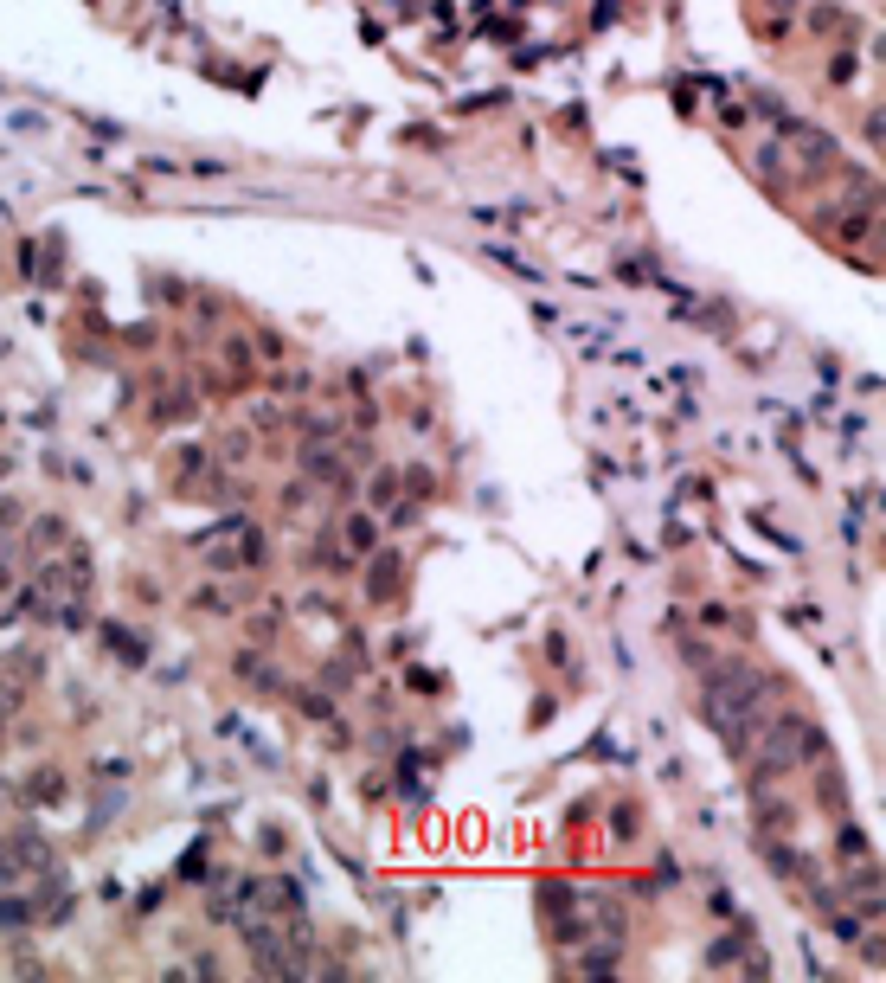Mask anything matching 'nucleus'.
<instances>
[{
	"label": "nucleus",
	"instance_id": "f257e3e1",
	"mask_svg": "<svg viewBox=\"0 0 886 983\" xmlns=\"http://www.w3.org/2000/svg\"><path fill=\"white\" fill-rule=\"evenodd\" d=\"M366 585H373V598H392V592H399V559H392V553L373 559V579H366Z\"/></svg>",
	"mask_w": 886,
	"mask_h": 983
}]
</instances>
